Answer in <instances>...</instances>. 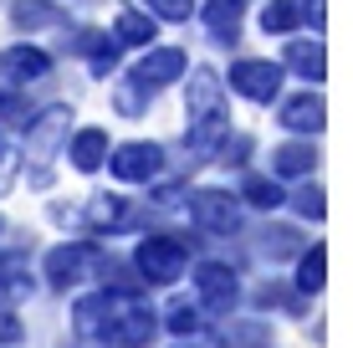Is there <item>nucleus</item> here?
<instances>
[{
    "instance_id": "1",
    "label": "nucleus",
    "mask_w": 353,
    "mask_h": 348,
    "mask_svg": "<svg viewBox=\"0 0 353 348\" xmlns=\"http://www.w3.org/2000/svg\"><path fill=\"white\" fill-rule=\"evenodd\" d=\"M185 261H190V246L179 241V236H143L139 251H133V267H139V277L154 282V287L174 282L179 272H185Z\"/></svg>"
},
{
    "instance_id": "2",
    "label": "nucleus",
    "mask_w": 353,
    "mask_h": 348,
    "mask_svg": "<svg viewBox=\"0 0 353 348\" xmlns=\"http://www.w3.org/2000/svg\"><path fill=\"white\" fill-rule=\"evenodd\" d=\"M190 221L200 225L205 236H236L241 231V205H236V195H225V190H194Z\"/></svg>"
},
{
    "instance_id": "3",
    "label": "nucleus",
    "mask_w": 353,
    "mask_h": 348,
    "mask_svg": "<svg viewBox=\"0 0 353 348\" xmlns=\"http://www.w3.org/2000/svg\"><path fill=\"white\" fill-rule=\"evenodd\" d=\"M123 303L128 292H97V297H82L77 303V333L82 338H113L118 333V318H123Z\"/></svg>"
},
{
    "instance_id": "4",
    "label": "nucleus",
    "mask_w": 353,
    "mask_h": 348,
    "mask_svg": "<svg viewBox=\"0 0 353 348\" xmlns=\"http://www.w3.org/2000/svg\"><path fill=\"white\" fill-rule=\"evenodd\" d=\"M230 88H236L241 98H251V103H272L276 92H282V67H272V62H236L230 67Z\"/></svg>"
},
{
    "instance_id": "5",
    "label": "nucleus",
    "mask_w": 353,
    "mask_h": 348,
    "mask_svg": "<svg viewBox=\"0 0 353 348\" xmlns=\"http://www.w3.org/2000/svg\"><path fill=\"white\" fill-rule=\"evenodd\" d=\"M194 287H200V303L210 307V313H230V307H236V297H241L236 272L221 267V261H205V267L194 272Z\"/></svg>"
},
{
    "instance_id": "6",
    "label": "nucleus",
    "mask_w": 353,
    "mask_h": 348,
    "mask_svg": "<svg viewBox=\"0 0 353 348\" xmlns=\"http://www.w3.org/2000/svg\"><path fill=\"white\" fill-rule=\"evenodd\" d=\"M92 267H103V256H97L92 246H57L52 256H46V282L52 287H72V282H82Z\"/></svg>"
},
{
    "instance_id": "7",
    "label": "nucleus",
    "mask_w": 353,
    "mask_h": 348,
    "mask_svg": "<svg viewBox=\"0 0 353 348\" xmlns=\"http://www.w3.org/2000/svg\"><path fill=\"white\" fill-rule=\"evenodd\" d=\"M164 170V154L159 143H123V149L113 154V174L128 179V185H149L154 174Z\"/></svg>"
},
{
    "instance_id": "8",
    "label": "nucleus",
    "mask_w": 353,
    "mask_h": 348,
    "mask_svg": "<svg viewBox=\"0 0 353 348\" xmlns=\"http://www.w3.org/2000/svg\"><path fill=\"white\" fill-rule=\"evenodd\" d=\"M221 92H225L221 72H215V67H194V72H190V92H185V113H190V123H194V118L221 113Z\"/></svg>"
},
{
    "instance_id": "9",
    "label": "nucleus",
    "mask_w": 353,
    "mask_h": 348,
    "mask_svg": "<svg viewBox=\"0 0 353 348\" xmlns=\"http://www.w3.org/2000/svg\"><path fill=\"white\" fill-rule=\"evenodd\" d=\"M179 72H185V52H174V46H164V52H149L139 67H133V82L149 92H159L164 82H174Z\"/></svg>"
},
{
    "instance_id": "10",
    "label": "nucleus",
    "mask_w": 353,
    "mask_h": 348,
    "mask_svg": "<svg viewBox=\"0 0 353 348\" xmlns=\"http://www.w3.org/2000/svg\"><path fill=\"white\" fill-rule=\"evenodd\" d=\"M154 328H159V313L128 297V303H123V318H118V333H113V343H123V348H143V343L154 338Z\"/></svg>"
},
{
    "instance_id": "11",
    "label": "nucleus",
    "mask_w": 353,
    "mask_h": 348,
    "mask_svg": "<svg viewBox=\"0 0 353 348\" xmlns=\"http://www.w3.org/2000/svg\"><path fill=\"white\" fill-rule=\"evenodd\" d=\"M0 72H6L10 82H36L52 72V57L41 52V46H10L6 57H0Z\"/></svg>"
},
{
    "instance_id": "12",
    "label": "nucleus",
    "mask_w": 353,
    "mask_h": 348,
    "mask_svg": "<svg viewBox=\"0 0 353 348\" xmlns=\"http://www.w3.org/2000/svg\"><path fill=\"white\" fill-rule=\"evenodd\" d=\"M67 139V108H52V113H41L31 123V134H26V149L36 154V159H52L57 154V143Z\"/></svg>"
},
{
    "instance_id": "13",
    "label": "nucleus",
    "mask_w": 353,
    "mask_h": 348,
    "mask_svg": "<svg viewBox=\"0 0 353 348\" xmlns=\"http://www.w3.org/2000/svg\"><path fill=\"white\" fill-rule=\"evenodd\" d=\"M10 21L26 31H62L67 26V10L52 6V0H16L10 6Z\"/></svg>"
},
{
    "instance_id": "14",
    "label": "nucleus",
    "mask_w": 353,
    "mask_h": 348,
    "mask_svg": "<svg viewBox=\"0 0 353 348\" xmlns=\"http://www.w3.org/2000/svg\"><path fill=\"white\" fill-rule=\"evenodd\" d=\"M282 128H292V134H318V128H323V98H318V92L287 98V108H282Z\"/></svg>"
},
{
    "instance_id": "15",
    "label": "nucleus",
    "mask_w": 353,
    "mask_h": 348,
    "mask_svg": "<svg viewBox=\"0 0 353 348\" xmlns=\"http://www.w3.org/2000/svg\"><path fill=\"white\" fill-rule=\"evenodd\" d=\"M287 67L297 72V77H307V82H323V77H327V52H323V41H292V46H287Z\"/></svg>"
},
{
    "instance_id": "16",
    "label": "nucleus",
    "mask_w": 353,
    "mask_h": 348,
    "mask_svg": "<svg viewBox=\"0 0 353 348\" xmlns=\"http://www.w3.org/2000/svg\"><path fill=\"white\" fill-rule=\"evenodd\" d=\"M103 159H108V134L103 128H82V134L72 139V164H77L82 174H92V170H103Z\"/></svg>"
},
{
    "instance_id": "17",
    "label": "nucleus",
    "mask_w": 353,
    "mask_h": 348,
    "mask_svg": "<svg viewBox=\"0 0 353 348\" xmlns=\"http://www.w3.org/2000/svg\"><path fill=\"white\" fill-rule=\"evenodd\" d=\"M312 164H318L312 143H282V149H276V159H272V170L287 174V179H302V174H312Z\"/></svg>"
},
{
    "instance_id": "18",
    "label": "nucleus",
    "mask_w": 353,
    "mask_h": 348,
    "mask_svg": "<svg viewBox=\"0 0 353 348\" xmlns=\"http://www.w3.org/2000/svg\"><path fill=\"white\" fill-rule=\"evenodd\" d=\"M72 46H77V52L92 62V72H108V67L118 62V41H113V36H103V31H82Z\"/></svg>"
},
{
    "instance_id": "19",
    "label": "nucleus",
    "mask_w": 353,
    "mask_h": 348,
    "mask_svg": "<svg viewBox=\"0 0 353 348\" xmlns=\"http://www.w3.org/2000/svg\"><path fill=\"white\" fill-rule=\"evenodd\" d=\"M205 26L221 36V41H230L236 26H241V0H210V6H205Z\"/></svg>"
},
{
    "instance_id": "20",
    "label": "nucleus",
    "mask_w": 353,
    "mask_h": 348,
    "mask_svg": "<svg viewBox=\"0 0 353 348\" xmlns=\"http://www.w3.org/2000/svg\"><path fill=\"white\" fill-rule=\"evenodd\" d=\"M241 195H246V200H251L256 210H276V205L287 200V195H282V185H276V179H266V174H246Z\"/></svg>"
},
{
    "instance_id": "21",
    "label": "nucleus",
    "mask_w": 353,
    "mask_h": 348,
    "mask_svg": "<svg viewBox=\"0 0 353 348\" xmlns=\"http://www.w3.org/2000/svg\"><path fill=\"white\" fill-rule=\"evenodd\" d=\"M323 272H327V246H312V251H302V267H297V287L302 292H323Z\"/></svg>"
},
{
    "instance_id": "22",
    "label": "nucleus",
    "mask_w": 353,
    "mask_h": 348,
    "mask_svg": "<svg viewBox=\"0 0 353 348\" xmlns=\"http://www.w3.org/2000/svg\"><path fill=\"white\" fill-rule=\"evenodd\" d=\"M297 16H302V6H297V0H272V6L261 10V26L282 36V31H297Z\"/></svg>"
},
{
    "instance_id": "23",
    "label": "nucleus",
    "mask_w": 353,
    "mask_h": 348,
    "mask_svg": "<svg viewBox=\"0 0 353 348\" xmlns=\"http://www.w3.org/2000/svg\"><path fill=\"white\" fill-rule=\"evenodd\" d=\"M221 134H225L221 113H210V118H194V123H190V149H194V154H210L215 143H221Z\"/></svg>"
},
{
    "instance_id": "24",
    "label": "nucleus",
    "mask_w": 353,
    "mask_h": 348,
    "mask_svg": "<svg viewBox=\"0 0 353 348\" xmlns=\"http://www.w3.org/2000/svg\"><path fill=\"white\" fill-rule=\"evenodd\" d=\"M118 221H123V200H118V195H97L88 205V225H92V231H113Z\"/></svg>"
},
{
    "instance_id": "25",
    "label": "nucleus",
    "mask_w": 353,
    "mask_h": 348,
    "mask_svg": "<svg viewBox=\"0 0 353 348\" xmlns=\"http://www.w3.org/2000/svg\"><path fill=\"white\" fill-rule=\"evenodd\" d=\"M261 251L272 261H282V256H292V251H302V236L292 231V225H272V231L261 236Z\"/></svg>"
},
{
    "instance_id": "26",
    "label": "nucleus",
    "mask_w": 353,
    "mask_h": 348,
    "mask_svg": "<svg viewBox=\"0 0 353 348\" xmlns=\"http://www.w3.org/2000/svg\"><path fill=\"white\" fill-rule=\"evenodd\" d=\"M154 36V21L143 16V10H123L118 16V41H128V46H143Z\"/></svg>"
},
{
    "instance_id": "27",
    "label": "nucleus",
    "mask_w": 353,
    "mask_h": 348,
    "mask_svg": "<svg viewBox=\"0 0 353 348\" xmlns=\"http://www.w3.org/2000/svg\"><path fill=\"white\" fill-rule=\"evenodd\" d=\"M292 205H297V215H302V221H323V215H327L323 185H302L297 195H292Z\"/></svg>"
},
{
    "instance_id": "28",
    "label": "nucleus",
    "mask_w": 353,
    "mask_h": 348,
    "mask_svg": "<svg viewBox=\"0 0 353 348\" xmlns=\"http://www.w3.org/2000/svg\"><path fill=\"white\" fill-rule=\"evenodd\" d=\"M225 338L241 348H272V328L266 323H236V328H225Z\"/></svg>"
},
{
    "instance_id": "29",
    "label": "nucleus",
    "mask_w": 353,
    "mask_h": 348,
    "mask_svg": "<svg viewBox=\"0 0 353 348\" xmlns=\"http://www.w3.org/2000/svg\"><path fill=\"white\" fill-rule=\"evenodd\" d=\"M169 328H174V333H200V307L174 303V307H169Z\"/></svg>"
},
{
    "instance_id": "30",
    "label": "nucleus",
    "mask_w": 353,
    "mask_h": 348,
    "mask_svg": "<svg viewBox=\"0 0 353 348\" xmlns=\"http://www.w3.org/2000/svg\"><path fill=\"white\" fill-rule=\"evenodd\" d=\"M149 10H154V16H164V21H185L194 10V0H149Z\"/></svg>"
},
{
    "instance_id": "31",
    "label": "nucleus",
    "mask_w": 353,
    "mask_h": 348,
    "mask_svg": "<svg viewBox=\"0 0 353 348\" xmlns=\"http://www.w3.org/2000/svg\"><path fill=\"white\" fill-rule=\"evenodd\" d=\"M26 272V256H0V287H16V292H26V282H10Z\"/></svg>"
},
{
    "instance_id": "32",
    "label": "nucleus",
    "mask_w": 353,
    "mask_h": 348,
    "mask_svg": "<svg viewBox=\"0 0 353 348\" xmlns=\"http://www.w3.org/2000/svg\"><path fill=\"white\" fill-rule=\"evenodd\" d=\"M10 338H21V323L10 313H0V343H10Z\"/></svg>"
},
{
    "instance_id": "33",
    "label": "nucleus",
    "mask_w": 353,
    "mask_h": 348,
    "mask_svg": "<svg viewBox=\"0 0 353 348\" xmlns=\"http://www.w3.org/2000/svg\"><path fill=\"white\" fill-rule=\"evenodd\" d=\"M246 149H251V139H236V143H225V159H230V164H241V159H246Z\"/></svg>"
},
{
    "instance_id": "34",
    "label": "nucleus",
    "mask_w": 353,
    "mask_h": 348,
    "mask_svg": "<svg viewBox=\"0 0 353 348\" xmlns=\"http://www.w3.org/2000/svg\"><path fill=\"white\" fill-rule=\"evenodd\" d=\"M302 10L312 16V31H323V0H302Z\"/></svg>"
},
{
    "instance_id": "35",
    "label": "nucleus",
    "mask_w": 353,
    "mask_h": 348,
    "mask_svg": "<svg viewBox=\"0 0 353 348\" xmlns=\"http://www.w3.org/2000/svg\"><path fill=\"white\" fill-rule=\"evenodd\" d=\"M174 348H205V343H194V338H190V343H174Z\"/></svg>"
},
{
    "instance_id": "36",
    "label": "nucleus",
    "mask_w": 353,
    "mask_h": 348,
    "mask_svg": "<svg viewBox=\"0 0 353 348\" xmlns=\"http://www.w3.org/2000/svg\"><path fill=\"white\" fill-rule=\"evenodd\" d=\"M0 159H6V149H0Z\"/></svg>"
}]
</instances>
